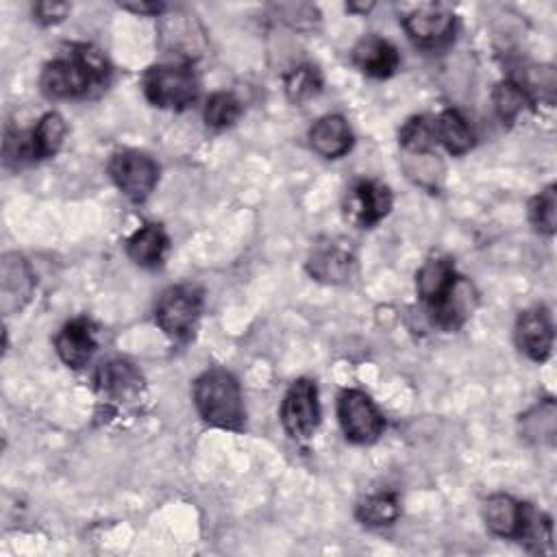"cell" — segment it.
<instances>
[{"label": "cell", "mask_w": 557, "mask_h": 557, "mask_svg": "<svg viewBox=\"0 0 557 557\" xmlns=\"http://www.w3.org/2000/svg\"><path fill=\"white\" fill-rule=\"evenodd\" d=\"M111 78L107 57L89 44H72L65 52L50 59L39 76V87L46 98L70 100L91 98L100 94Z\"/></svg>", "instance_id": "cell-1"}, {"label": "cell", "mask_w": 557, "mask_h": 557, "mask_svg": "<svg viewBox=\"0 0 557 557\" xmlns=\"http://www.w3.org/2000/svg\"><path fill=\"white\" fill-rule=\"evenodd\" d=\"M198 416L215 429L239 431L246 420L244 396L237 379L224 368H209L194 381Z\"/></svg>", "instance_id": "cell-2"}, {"label": "cell", "mask_w": 557, "mask_h": 557, "mask_svg": "<svg viewBox=\"0 0 557 557\" xmlns=\"http://www.w3.org/2000/svg\"><path fill=\"white\" fill-rule=\"evenodd\" d=\"M144 96L152 107L168 111H183L198 100L200 83L187 63L152 65L141 76Z\"/></svg>", "instance_id": "cell-3"}, {"label": "cell", "mask_w": 557, "mask_h": 557, "mask_svg": "<svg viewBox=\"0 0 557 557\" xmlns=\"http://www.w3.org/2000/svg\"><path fill=\"white\" fill-rule=\"evenodd\" d=\"M202 315V289L194 283L170 285L154 305L157 326L174 342H189Z\"/></svg>", "instance_id": "cell-4"}, {"label": "cell", "mask_w": 557, "mask_h": 557, "mask_svg": "<svg viewBox=\"0 0 557 557\" xmlns=\"http://www.w3.org/2000/svg\"><path fill=\"white\" fill-rule=\"evenodd\" d=\"M65 133H67L65 120L57 111L44 113L30 131L7 133V141H4L7 163L15 161V165H22V163H33V161L54 157L63 146Z\"/></svg>", "instance_id": "cell-5"}, {"label": "cell", "mask_w": 557, "mask_h": 557, "mask_svg": "<svg viewBox=\"0 0 557 557\" xmlns=\"http://www.w3.org/2000/svg\"><path fill=\"white\" fill-rule=\"evenodd\" d=\"M109 174L115 187L133 202H144L159 183L157 161L150 154L133 148L113 152L109 161Z\"/></svg>", "instance_id": "cell-6"}, {"label": "cell", "mask_w": 557, "mask_h": 557, "mask_svg": "<svg viewBox=\"0 0 557 557\" xmlns=\"http://www.w3.org/2000/svg\"><path fill=\"white\" fill-rule=\"evenodd\" d=\"M337 420L344 437L352 444H372L385 429L383 413L361 389H344L337 398Z\"/></svg>", "instance_id": "cell-7"}, {"label": "cell", "mask_w": 557, "mask_h": 557, "mask_svg": "<svg viewBox=\"0 0 557 557\" xmlns=\"http://www.w3.org/2000/svg\"><path fill=\"white\" fill-rule=\"evenodd\" d=\"M281 422L289 437L305 442L313 437L320 424L318 387L311 379H296L281 403Z\"/></svg>", "instance_id": "cell-8"}, {"label": "cell", "mask_w": 557, "mask_h": 557, "mask_svg": "<svg viewBox=\"0 0 557 557\" xmlns=\"http://www.w3.org/2000/svg\"><path fill=\"white\" fill-rule=\"evenodd\" d=\"M392 205L394 196L387 185L372 178H363L346 191L344 213L355 226L370 228L392 211Z\"/></svg>", "instance_id": "cell-9"}, {"label": "cell", "mask_w": 557, "mask_h": 557, "mask_svg": "<svg viewBox=\"0 0 557 557\" xmlns=\"http://www.w3.org/2000/svg\"><path fill=\"white\" fill-rule=\"evenodd\" d=\"M407 37L424 50L446 46L455 35V15L440 4H422L403 17Z\"/></svg>", "instance_id": "cell-10"}, {"label": "cell", "mask_w": 557, "mask_h": 557, "mask_svg": "<svg viewBox=\"0 0 557 557\" xmlns=\"http://www.w3.org/2000/svg\"><path fill=\"white\" fill-rule=\"evenodd\" d=\"M516 346L531 361H546L553 350V322L544 307L524 309L516 320Z\"/></svg>", "instance_id": "cell-11"}, {"label": "cell", "mask_w": 557, "mask_h": 557, "mask_svg": "<svg viewBox=\"0 0 557 557\" xmlns=\"http://www.w3.org/2000/svg\"><path fill=\"white\" fill-rule=\"evenodd\" d=\"M96 348H98L96 324L85 315L65 322L54 337V350L59 359L74 370L85 368L91 361Z\"/></svg>", "instance_id": "cell-12"}, {"label": "cell", "mask_w": 557, "mask_h": 557, "mask_svg": "<svg viewBox=\"0 0 557 557\" xmlns=\"http://www.w3.org/2000/svg\"><path fill=\"white\" fill-rule=\"evenodd\" d=\"M96 392L107 403H126L144 389L141 372L126 359H109L96 370Z\"/></svg>", "instance_id": "cell-13"}, {"label": "cell", "mask_w": 557, "mask_h": 557, "mask_svg": "<svg viewBox=\"0 0 557 557\" xmlns=\"http://www.w3.org/2000/svg\"><path fill=\"white\" fill-rule=\"evenodd\" d=\"M459 276L461 274L455 270L453 259L444 255H433L420 265L416 272V289L426 311L437 307L448 296Z\"/></svg>", "instance_id": "cell-14"}, {"label": "cell", "mask_w": 557, "mask_h": 557, "mask_svg": "<svg viewBox=\"0 0 557 557\" xmlns=\"http://www.w3.org/2000/svg\"><path fill=\"white\" fill-rule=\"evenodd\" d=\"M350 59L355 67L370 78H389L400 65V54L396 46L376 35L359 39L350 52Z\"/></svg>", "instance_id": "cell-15"}, {"label": "cell", "mask_w": 557, "mask_h": 557, "mask_svg": "<svg viewBox=\"0 0 557 557\" xmlns=\"http://www.w3.org/2000/svg\"><path fill=\"white\" fill-rule=\"evenodd\" d=\"M309 146L324 159H339L352 148V131L344 115L329 113L309 128Z\"/></svg>", "instance_id": "cell-16"}, {"label": "cell", "mask_w": 557, "mask_h": 557, "mask_svg": "<svg viewBox=\"0 0 557 557\" xmlns=\"http://www.w3.org/2000/svg\"><path fill=\"white\" fill-rule=\"evenodd\" d=\"M476 302H479V294L474 285L466 276H459L450 294L426 313L433 320V324H437L440 329L457 331L472 315V311L476 309Z\"/></svg>", "instance_id": "cell-17"}, {"label": "cell", "mask_w": 557, "mask_h": 557, "mask_svg": "<svg viewBox=\"0 0 557 557\" xmlns=\"http://www.w3.org/2000/svg\"><path fill=\"white\" fill-rule=\"evenodd\" d=\"M307 272L320 283H346L352 272V255L333 242L318 244L307 259Z\"/></svg>", "instance_id": "cell-18"}, {"label": "cell", "mask_w": 557, "mask_h": 557, "mask_svg": "<svg viewBox=\"0 0 557 557\" xmlns=\"http://www.w3.org/2000/svg\"><path fill=\"white\" fill-rule=\"evenodd\" d=\"M170 248V237L161 224H144L126 239V255L139 268H159Z\"/></svg>", "instance_id": "cell-19"}, {"label": "cell", "mask_w": 557, "mask_h": 557, "mask_svg": "<svg viewBox=\"0 0 557 557\" xmlns=\"http://www.w3.org/2000/svg\"><path fill=\"white\" fill-rule=\"evenodd\" d=\"M522 511H524V503L516 500L513 496L492 494L485 498L481 513H483L485 527L494 535L516 540L520 524H522Z\"/></svg>", "instance_id": "cell-20"}, {"label": "cell", "mask_w": 557, "mask_h": 557, "mask_svg": "<svg viewBox=\"0 0 557 557\" xmlns=\"http://www.w3.org/2000/svg\"><path fill=\"white\" fill-rule=\"evenodd\" d=\"M435 137L450 154H466L474 146V131L457 109H444L435 115Z\"/></svg>", "instance_id": "cell-21"}, {"label": "cell", "mask_w": 557, "mask_h": 557, "mask_svg": "<svg viewBox=\"0 0 557 557\" xmlns=\"http://www.w3.org/2000/svg\"><path fill=\"white\" fill-rule=\"evenodd\" d=\"M555 431H557V407L553 398L540 400L533 409L520 416V433L524 440L533 444L553 446Z\"/></svg>", "instance_id": "cell-22"}, {"label": "cell", "mask_w": 557, "mask_h": 557, "mask_svg": "<svg viewBox=\"0 0 557 557\" xmlns=\"http://www.w3.org/2000/svg\"><path fill=\"white\" fill-rule=\"evenodd\" d=\"M520 544H524L533 553H550L553 550V522L550 518L535 509L531 503H524L522 511V524L516 537Z\"/></svg>", "instance_id": "cell-23"}, {"label": "cell", "mask_w": 557, "mask_h": 557, "mask_svg": "<svg viewBox=\"0 0 557 557\" xmlns=\"http://www.w3.org/2000/svg\"><path fill=\"white\" fill-rule=\"evenodd\" d=\"M492 102H494V111H496L498 120L507 126L513 124L527 109L533 107L531 96L513 78H505L494 87Z\"/></svg>", "instance_id": "cell-24"}, {"label": "cell", "mask_w": 557, "mask_h": 557, "mask_svg": "<svg viewBox=\"0 0 557 557\" xmlns=\"http://www.w3.org/2000/svg\"><path fill=\"white\" fill-rule=\"evenodd\" d=\"M398 144L411 154H429L437 146L435 115H411L398 131Z\"/></svg>", "instance_id": "cell-25"}, {"label": "cell", "mask_w": 557, "mask_h": 557, "mask_svg": "<svg viewBox=\"0 0 557 557\" xmlns=\"http://www.w3.org/2000/svg\"><path fill=\"white\" fill-rule=\"evenodd\" d=\"M357 520L366 527H385L400 516V500L394 492L370 494L357 505Z\"/></svg>", "instance_id": "cell-26"}, {"label": "cell", "mask_w": 557, "mask_h": 557, "mask_svg": "<svg viewBox=\"0 0 557 557\" xmlns=\"http://www.w3.org/2000/svg\"><path fill=\"white\" fill-rule=\"evenodd\" d=\"M283 85H285L287 100L294 104H302L322 91V76L315 65L302 63L292 67L283 76Z\"/></svg>", "instance_id": "cell-27"}, {"label": "cell", "mask_w": 557, "mask_h": 557, "mask_svg": "<svg viewBox=\"0 0 557 557\" xmlns=\"http://www.w3.org/2000/svg\"><path fill=\"white\" fill-rule=\"evenodd\" d=\"M239 115H242V102L231 91L211 94L205 102V109H202V120L213 131H222V128L233 126Z\"/></svg>", "instance_id": "cell-28"}, {"label": "cell", "mask_w": 557, "mask_h": 557, "mask_svg": "<svg viewBox=\"0 0 557 557\" xmlns=\"http://www.w3.org/2000/svg\"><path fill=\"white\" fill-rule=\"evenodd\" d=\"M529 220L542 235H553L557 226V191L555 185H548L529 202Z\"/></svg>", "instance_id": "cell-29"}, {"label": "cell", "mask_w": 557, "mask_h": 557, "mask_svg": "<svg viewBox=\"0 0 557 557\" xmlns=\"http://www.w3.org/2000/svg\"><path fill=\"white\" fill-rule=\"evenodd\" d=\"M70 11H72L70 2H59V0H41L33 4V15L41 26H52L63 22Z\"/></svg>", "instance_id": "cell-30"}, {"label": "cell", "mask_w": 557, "mask_h": 557, "mask_svg": "<svg viewBox=\"0 0 557 557\" xmlns=\"http://www.w3.org/2000/svg\"><path fill=\"white\" fill-rule=\"evenodd\" d=\"M122 9L137 13V15H161L165 11L163 2H150V0H135V2H120Z\"/></svg>", "instance_id": "cell-31"}, {"label": "cell", "mask_w": 557, "mask_h": 557, "mask_svg": "<svg viewBox=\"0 0 557 557\" xmlns=\"http://www.w3.org/2000/svg\"><path fill=\"white\" fill-rule=\"evenodd\" d=\"M374 7V2H348L346 11L348 13H368Z\"/></svg>", "instance_id": "cell-32"}]
</instances>
